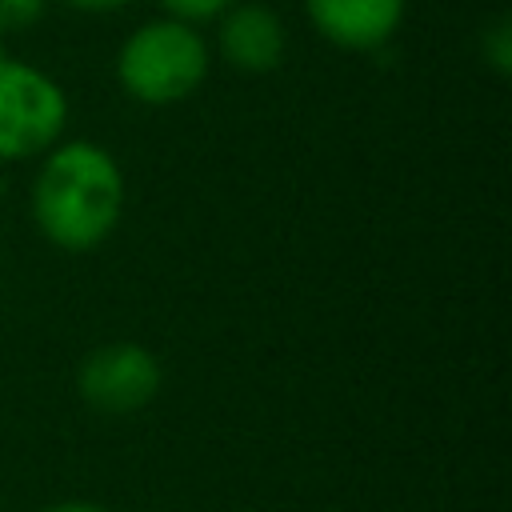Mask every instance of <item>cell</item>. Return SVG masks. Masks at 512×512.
<instances>
[{
  "mask_svg": "<svg viewBox=\"0 0 512 512\" xmlns=\"http://www.w3.org/2000/svg\"><path fill=\"white\" fill-rule=\"evenodd\" d=\"M128 204V184L120 160L96 140L52 144L32 176L28 208L40 236L60 252L100 248Z\"/></svg>",
  "mask_w": 512,
  "mask_h": 512,
  "instance_id": "obj_1",
  "label": "cell"
},
{
  "mask_svg": "<svg viewBox=\"0 0 512 512\" xmlns=\"http://www.w3.org/2000/svg\"><path fill=\"white\" fill-rule=\"evenodd\" d=\"M68 128L64 84L32 60L0 52V164L40 160Z\"/></svg>",
  "mask_w": 512,
  "mask_h": 512,
  "instance_id": "obj_3",
  "label": "cell"
},
{
  "mask_svg": "<svg viewBox=\"0 0 512 512\" xmlns=\"http://www.w3.org/2000/svg\"><path fill=\"white\" fill-rule=\"evenodd\" d=\"M56 4H64V8H72L80 16H112V12L128 8L132 0H56Z\"/></svg>",
  "mask_w": 512,
  "mask_h": 512,
  "instance_id": "obj_10",
  "label": "cell"
},
{
  "mask_svg": "<svg viewBox=\"0 0 512 512\" xmlns=\"http://www.w3.org/2000/svg\"><path fill=\"white\" fill-rule=\"evenodd\" d=\"M44 512H108V508L96 504V500H56V504H48Z\"/></svg>",
  "mask_w": 512,
  "mask_h": 512,
  "instance_id": "obj_11",
  "label": "cell"
},
{
  "mask_svg": "<svg viewBox=\"0 0 512 512\" xmlns=\"http://www.w3.org/2000/svg\"><path fill=\"white\" fill-rule=\"evenodd\" d=\"M112 72L128 100L144 108H172L204 88L212 72V44L196 24L152 16L120 40Z\"/></svg>",
  "mask_w": 512,
  "mask_h": 512,
  "instance_id": "obj_2",
  "label": "cell"
},
{
  "mask_svg": "<svg viewBox=\"0 0 512 512\" xmlns=\"http://www.w3.org/2000/svg\"><path fill=\"white\" fill-rule=\"evenodd\" d=\"M308 28L340 52H380L396 40L408 0H300Z\"/></svg>",
  "mask_w": 512,
  "mask_h": 512,
  "instance_id": "obj_5",
  "label": "cell"
},
{
  "mask_svg": "<svg viewBox=\"0 0 512 512\" xmlns=\"http://www.w3.org/2000/svg\"><path fill=\"white\" fill-rule=\"evenodd\" d=\"M480 56L488 60V68L496 76H508L512 72V28L504 16H496L484 32H480Z\"/></svg>",
  "mask_w": 512,
  "mask_h": 512,
  "instance_id": "obj_8",
  "label": "cell"
},
{
  "mask_svg": "<svg viewBox=\"0 0 512 512\" xmlns=\"http://www.w3.org/2000/svg\"><path fill=\"white\" fill-rule=\"evenodd\" d=\"M216 52L228 68H236L244 76L276 72L288 56L284 16L264 0H236L216 20Z\"/></svg>",
  "mask_w": 512,
  "mask_h": 512,
  "instance_id": "obj_6",
  "label": "cell"
},
{
  "mask_svg": "<svg viewBox=\"0 0 512 512\" xmlns=\"http://www.w3.org/2000/svg\"><path fill=\"white\" fill-rule=\"evenodd\" d=\"M160 8V16H172V20H184V24H216L236 0H152Z\"/></svg>",
  "mask_w": 512,
  "mask_h": 512,
  "instance_id": "obj_7",
  "label": "cell"
},
{
  "mask_svg": "<svg viewBox=\"0 0 512 512\" xmlns=\"http://www.w3.org/2000/svg\"><path fill=\"white\" fill-rule=\"evenodd\" d=\"M164 388V368L136 340H108L80 360L76 392L100 416H136Z\"/></svg>",
  "mask_w": 512,
  "mask_h": 512,
  "instance_id": "obj_4",
  "label": "cell"
},
{
  "mask_svg": "<svg viewBox=\"0 0 512 512\" xmlns=\"http://www.w3.org/2000/svg\"><path fill=\"white\" fill-rule=\"evenodd\" d=\"M52 0H0V32H28L44 20Z\"/></svg>",
  "mask_w": 512,
  "mask_h": 512,
  "instance_id": "obj_9",
  "label": "cell"
}]
</instances>
